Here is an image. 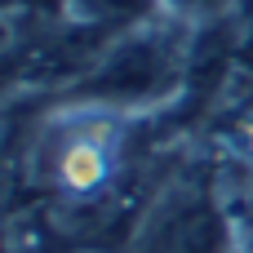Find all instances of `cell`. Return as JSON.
Segmentation results:
<instances>
[{
	"label": "cell",
	"mask_w": 253,
	"mask_h": 253,
	"mask_svg": "<svg viewBox=\"0 0 253 253\" xmlns=\"http://www.w3.org/2000/svg\"><path fill=\"white\" fill-rule=\"evenodd\" d=\"M191 44L196 27L178 9H160L125 27L107 44V53L89 67V76H80L67 89V98L111 107L125 116H151L156 107L182 98L191 71Z\"/></svg>",
	"instance_id": "6da1fadb"
},
{
	"label": "cell",
	"mask_w": 253,
	"mask_h": 253,
	"mask_svg": "<svg viewBox=\"0 0 253 253\" xmlns=\"http://www.w3.org/2000/svg\"><path fill=\"white\" fill-rule=\"evenodd\" d=\"M133 120L93 102H62L49 111L27 142V173L58 200H93L120 187Z\"/></svg>",
	"instance_id": "7a4b0ae2"
},
{
	"label": "cell",
	"mask_w": 253,
	"mask_h": 253,
	"mask_svg": "<svg viewBox=\"0 0 253 253\" xmlns=\"http://www.w3.org/2000/svg\"><path fill=\"white\" fill-rule=\"evenodd\" d=\"M133 236L138 253H218L227 222L200 182H169Z\"/></svg>",
	"instance_id": "3957f363"
},
{
	"label": "cell",
	"mask_w": 253,
	"mask_h": 253,
	"mask_svg": "<svg viewBox=\"0 0 253 253\" xmlns=\"http://www.w3.org/2000/svg\"><path fill=\"white\" fill-rule=\"evenodd\" d=\"M240 36H245V49L253 53V0H240Z\"/></svg>",
	"instance_id": "277c9868"
}]
</instances>
